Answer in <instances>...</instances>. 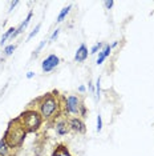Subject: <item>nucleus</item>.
<instances>
[{
	"label": "nucleus",
	"instance_id": "obj_15",
	"mask_svg": "<svg viewBox=\"0 0 154 156\" xmlns=\"http://www.w3.org/2000/svg\"><path fill=\"white\" fill-rule=\"evenodd\" d=\"M53 156H71V155L68 154V151H66V150H64V148L61 147L60 150H57V151L55 152V154H53Z\"/></svg>",
	"mask_w": 154,
	"mask_h": 156
},
{
	"label": "nucleus",
	"instance_id": "obj_10",
	"mask_svg": "<svg viewBox=\"0 0 154 156\" xmlns=\"http://www.w3.org/2000/svg\"><path fill=\"white\" fill-rule=\"evenodd\" d=\"M71 8H72V5H68V7H65V8L61 9V12L59 13V16H57V22H59V23H61L62 20L65 19L66 15H68L69 11H71Z\"/></svg>",
	"mask_w": 154,
	"mask_h": 156
},
{
	"label": "nucleus",
	"instance_id": "obj_9",
	"mask_svg": "<svg viewBox=\"0 0 154 156\" xmlns=\"http://www.w3.org/2000/svg\"><path fill=\"white\" fill-rule=\"evenodd\" d=\"M56 132H57L59 135H65L66 132H68V126H66L65 122H60L56 124Z\"/></svg>",
	"mask_w": 154,
	"mask_h": 156
},
{
	"label": "nucleus",
	"instance_id": "obj_17",
	"mask_svg": "<svg viewBox=\"0 0 154 156\" xmlns=\"http://www.w3.org/2000/svg\"><path fill=\"white\" fill-rule=\"evenodd\" d=\"M101 129H102V119L99 115L97 116V132H101Z\"/></svg>",
	"mask_w": 154,
	"mask_h": 156
},
{
	"label": "nucleus",
	"instance_id": "obj_11",
	"mask_svg": "<svg viewBox=\"0 0 154 156\" xmlns=\"http://www.w3.org/2000/svg\"><path fill=\"white\" fill-rule=\"evenodd\" d=\"M15 31H16V28H13V27H12V28H9L8 31H5V34L3 35V36H2V40H0V44L3 45V44H4L5 41H7V40H8V39H11L12 34L15 32Z\"/></svg>",
	"mask_w": 154,
	"mask_h": 156
},
{
	"label": "nucleus",
	"instance_id": "obj_23",
	"mask_svg": "<svg viewBox=\"0 0 154 156\" xmlns=\"http://www.w3.org/2000/svg\"><path fill=\"white\" fill-rule=\"evenodd\" d=\"M17 4H19V2H17V0H15V2H12V3H11V7H9V12H11L12 9L15 8V7H16Z\"/></svg>",
	"mask_w": 154,
	"mask_h": 156
},
{
	"label": "nucleus",
	"instance_id": "obj_16",
	"mask_svg": "<svg viewBox=\"0 0 154 156\" xmlns=\"http://www.w3.org/2000/svg\"><path fill=\"white\" fill-rule=\"evenodd\" d=\"M100 94H101V77H99L96 81V96H97V99H100Z\"/></svg>",
	"mask_w": 154,
	"mask_h": 156
},
{
	"label": "nucleus",
	"instance_id": "obj_25",
	"mask_svg": "<svg viewBox=\"0 0 154 156\" xmlns=\"http://www.w3.org/2000/svg\"><path fill=\"white\" fill-rule=\"evenodd\" d=\"M79 91H80V92H85V87H84V86H80V87H79Z\"/></svg>",
	"mask_w": 154,
	"mask_h": 156
},
{
	"label": "nucleus",
	"instance_id": "obj_14",
	"mask_svg": "<svg viewBox=\"0 0 154 156\" xmlns=\"http://www.w3.org/2000/svg\"><path fill=\"white\" fill-rule=\"evenodd\" d=\"M40 27H41V24H37V26L35 27V30H33V31H32V32H31L29 35H28V37H27V40H28V41H29L31 39H32V37H35V36H36V35H37V32H38V31H40Z\"/></svg>",
	"mask_w": 154,
	"mask_h": 156
},
{
	"label": "nucleus",
	"instance_id": "obj_26",
	"mask_svg": "<svg viewBox=\"0 0 154 156\" xmlns=\"http://www.w3.org/2000/svg\"><path fill=\"white\" fill-rule=\"evenodd\" d=\"M89 88H90V91H92V92H93V84H92V83H90V81H89Z\"/></svg>",
	"mask_w": 154,
	"mask_h": 156
},
{
	"label": "nucleus",
	"instance_id": "obj_12",
	"mask_svg": "<svg viewBox=\"0 0 154 156\" xmlns=\"http://www.w3.org/2000/svg\"><path fill=\"white\" fill-rule=\"evenodd\" d=\"M8 144H7V141L4 140V137H3L2 140H0V156H5L7 152H8Z\"/></svg>",
	"mask_w": 154,
	"mask_h": 156
},
{
	"label": "nucleus",
	"instance_id": "obj_3",
	"mask_svg": "<svg viewBox=\"0 0 154 156\" xmlns=\"http://www.w3.org/2000/svg\"><path fill=\"white\" fill-rule=\"evenodd\" d=\"M56 108H57V103H56L53 96H48L44 99V101L40 105V112L43 118H51L55 113Z\"/></svg>",
	"mask_w": 154,
	"mask_h": 156
},
{
	"label": "nucleus",
	"instance_id": "obj_24",
	"mask_svg": "<svg viewBox=\"0 0 154 156\" xmlns=\"http://www.w3.org/2000/svg\"><path fill=\"white\" fill-rule=\"evenodd\" d=\"M33 76H35V72H32V71H29V72L27 73V77H28V79H32Z\"/></svg>",
	"mask_w": 154,
	"mask_h": 156
},
{
	"label": "nucleus",
	"instance_id": "obj_19",
	"mask_svg": "<svg viewBox=\"0 0 154 156\" xmlns=\"http://www.w3.org/2000/svg\"><path fill=\"white\" fill-rule=\"evenodd\" d=\"M105 59H106V58H105V55L102 54V52H100V54H99V59H97V64H99V66L102 64Z\"/></svg>",
	"mask_w": 154,
	"mask_h": 156
},
{
	"label": "nucleus",
	"instance_id": "obj_13",
	"mask_svg": "<svg viewBox=\"0 0 154 156\" xmlns=\"http://www.w3.org/2000/svg\"><path fill=\"white\" fill-rule=\"evenodd\" d=\"M15 48H16V45H15V44H9V45H7L5 49H4V55H5V56L12 55V52L15 51Z\"/></svg>",
	"mask_w": 154,
	"mask_h": 156
},
{
	"label": "nucleus",
	"instance_id": "obj_6",
	"mask_svg": "<svg viewBox=\"0 0 154 156\" xmlns=\"http://www.w3.org/2000/svg\"><path fill=\"white\" fill-rule=\"evenodd\" d=\"M31 19H32V12H29V13H28L27 19L24 20V22H23L22 24H20L19 27L16 28V31H15V32L12 34V36H11V40H13V39H15V37L17 36V35H20V34H22L24 30H25V28H27V26H28V24H29V22H31Z\"/></svg>",
	"mask_w": 154,
	"mask_h": 156
},
{
	"label": "nucleus",
	"instance_id": "obj_7",
	"mask_svg": "<svg viewBox=\"0 0 154 156\" xmlns=\"http://www.w3.org/2000/svg\"><path fill=\"white\" fill-rule=\"evenodd\" d=\"M86 58H88V49H86V47L84 44H81L79 47V49H77L76 55H75V60H76V62H79V63H81Z\"/></svg>",
	"mask_w": 154,
	"mask_h": 156
},
{
	"label": "nucleus",
	"instance_id": "obj_21",
	"mask_svg": "<svg viewBox=\"0 0 154 156\" xmlns=\"http://www.w3.org/2000/svg\"><path fill=\"white\" fill-rule=\"evenodd\" d=\"M59 34H60V30H59V28H57V30H56V31H55V32H53V34H52V36H51V41H53V40H55V39H56V37H57V36H59Z\"/></svg>",
	"mask_w": 154,
	"mask_h": 156
},
{
	"label": "nucleus",
	"instance_id": "obj_1",
	"mask_svg": "<svg viewBox=\"0 0 154 156\" xmlns=\"http://www.w3.org/2000/svg\"><path fill=\"white\" fill-rule=\"evenodd\" d=\"M24 137H25V128H24L23 123L20 122V119L17 118L16 120H12L8 126V129L5 132L4 140L7 141L9 148L17 147L23 143Z\"/></svg>",
	"mask_w": 154,
	"mask_h": 156
},
{
	"label": "nucleus",
	"instance_id": "obj_22",
	"mask_svg": "<svg viewBox=\"0 0 154 156\" xmlns=\"http://www.w3.org/2000/svg\"><path fill=\"white\" fill-rule=\"evenodd\" d=\"M113 4H114V2H112V0H109V2H105V3H104V5L108 9L112 8V7H113Z\"/></svg>",
	"mask_w": 154,
	"mask_h": 156
},
{
	"label": "nucleus",
	"instance_id": "obj_18",
	"mask_svg": "<svg viewBox=\"0 0 154 156\" xmlns=\"http://www.w3.org/2000/svg\"><path fill=\"white\" fill-rule=\"evenodd\" d=\"M101 47H102V43L96 44V45H94V47H93L92 49H90V54H96L97 51H100V48H101Z\"/></svg>",
	"mask_w": 154,
	"mask_h": 156
},
{
	"label": "nucleus",
	"instance_id": "obj_4",
	"mask_svg": "<svg viewBox=\"0 0 154 156\" xmlns=\"http://www.w3.org/2000/svg\"><path fill=\"white\" fill-rule=\"evenodd\" d=\"M59 62H60V59H59L56 55H49L43 62V66H41V68H43L44 72H51V71L55 67L59 66Z\"/></svg>",
	"mask_w": 154,
	"mask_h": 156
},
{
	"label": "nucleus",
	"instance_id": "obj_8",
	"mask_svg": "<svg viewBox=\"0 0 154 156\" xmlns=\"http://www.w3.org/2000/svg\"><path fill=\"white\" fill-rule=\"evenodd\" d=\"M69 126H71V128L73 131H76V132H84L85 131V126H84V123L81 122L80 119H72L71 122H69Z\"/></svg>",
	"mask_w": 154,
	"mask_h": 156
},
{
	"label": "nucleus",
	"instance_id": "obj_5",
	"mask_svg": "<svg viewBox=\"0 0 154 156\" xmlns=\"http://www.w3.org/2000/svg\"><path fill=\"white\" fill-rule=\"evenodd\" d=\"M66 111L69 113H79L80 111V100L77 96H68L66 99Z\"/></svg>",
	"mask_w": 154,
	"mask_h": 156
},
{
	"label": "nucleus",
	"instance_id": "obj_2",
	"mask_svg": "<svg viewBox=\"0 0 154 156\" xmlns=\"http://www.w3.org/2000/svg\"><path fill=\"white\" fill-rule=\"evenodd\" d=\"M19 119H20V122L23 123L24 128L27 131H35L41 123V119H40V116H38V113H36L35 111L24 112Z\"/></svg>",
	"mask_w": 154,
	"mask_h": 156
},
{
	"label": "nucleus",
	"instance_id": "obj_20",
	"mask_svg": "<svg viewBox=\"0 0 154 156\" xmlns=\"http://www.w3.org/2000/svg\"><path fill=\"white\" fill-rule=\"evenodd\" d=\"M44 45H45V41H41V43H40V44H38V47H37V49H36V51H35V55H37V54H38V52H40V51H41V49H43V47H44Z\"/></svg>",
	"mask_w": 154,
	"mask_h": 156
}]
</instances>
